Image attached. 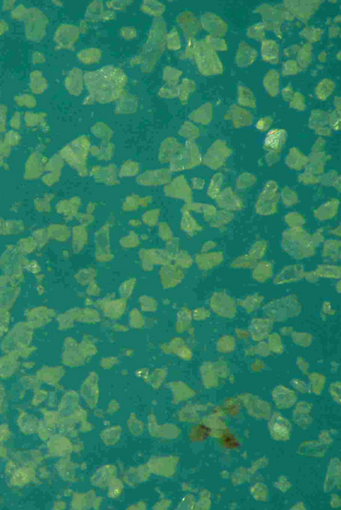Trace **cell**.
<instances>
[{
	"label": "cell",
	"mask_w": 341,
	"mask_h": 510,
	"mask_svg": "<svg viewBox=\"0 0 341 510\" xmlns=\"http://www.w3.org/2000/svg\"><path fill=\"white\" fill-rule=\"evenodd\" d=\"M264 313L273 321H283L299 314L301 307L296 298L292 297L273 301L264 307Z\"/></svg>",
	"instance_id": "2"
},
{
	"label": "cell",
	"mask_w": 341,
	"mask_h": 510,
	"mask_svg": "<svg viewBox=\"0 0 341 510\" xmlns=\"http://www.w3.org/2000/svg\"><path fill=\"white\" fill-rule=\"evenodd\" d=\"M125 76L120 70L105 67L98 71V101L109 102L119 96Z\"/></svg>",
	"instance_id": "1"
},
{
	"label": "cell",
	"mask_w": 341,
	"mask_h": 510,
	"mask_svg": "<svg viewBox=\"0 0 341 510\" xmlns=\"http://www.w3.org/2000/svg\"><path fill=\"white\" fill-rule=\"evenodd\" d=\"M17 366L16 359L4 358L0 361V376L4 378L9 377L16 372Z\"/></svg>",
	"instance_id": "3"
}]
</instances>
